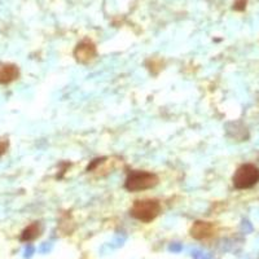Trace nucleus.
<instances>
[{"label": "nucleus", "instance_id": "f03ea898", "mask_svg": "<svg viewBox=\"0 0 259 259\" xmlns=\"http://www.w3.org/2000/svg\"><path fill=\"white\" fill-rule=\"evenodd\" d=\"M159 179L154 172L135 170L131 171L124 182V189L128 192H142L152 189L158 184Z\"/></svg>", "mask_w": 259, "mask_h": 259}, {"label": "nucleus", "instance_id": "39448f33", "mask_svg": "<svg viewBox=\"0 0 259 259\" xmlns=\"http://www.w3.org/2000/svg\"><path fill=\"white\" fill-rule=\"evenodd\" d=\"M189 233L194 240H207L217 233V228L211 222L197 221L192 224Z\"/></svg>", "mask_w": 259, "mask_h": 259}, {"label": "nucleus", "instance_id": "1a4fd4ad", "mask_svg": "<svg viewBox=\"0 0 259 259\" xmlns=\"http://www.w3.org/2000/svg\"><path fill=\"white\" fill-rule=\"evenodd\" d=\"M246 2L247 0H236L233 4V9L235 11H244L246 8Z\"/></svg>", "mask_w": 259, "mask_h": 259}, {"label": "nucleus", "instance_id": "423d86ee", "mask_svg": "<svg viewBox=\"0 0 259 259\" xmlns=\"http://www.w3.org/2000/svg\"><path fill=\"white\" fill-rule=\"evenodd\" d=\"M20 77V69L17 65L2 62L0 64V84H9Z\"/></svg>", "mask_w": 259, "mask_h": 259}, {"label": "nucleus", "instance_id": "6e6552de", "mask_svg": "<svg viewBox=\"0 0 259 259\" xmlns=\"http://www.w3.org/2000/svg\"><path fill=\"white\" fill-rule=\"evenodd\" d=\"M8 148H9L8 139H0V157L7 153Z\"/></svg>", "mask_w": 259, "mask_h": 259}, {"label": "nucleus", "instance_id": "7ed1b4c3", "mask_svg": "<svg viewBox=\"0 0 259 259\" xmlns=\"http://www.w3.org/2000/svg\"><path fill=\"white\" fill-rule=\"evenodd\" d=\"M232 183L236 189L253 188L259 183V167L253 163H244L235 171Z\"/></svg>", "mask_w": 259, "mask_h": 259}, {"label": "nucleus", "instance_id": "f257e3e1", "mask_svg": "<svg viewBox=\"0 0 259 259\" xmlns=\"http://www.w3.org/2000/svg\"><path fill=\"white\" fill-rule=\"evenodd\" d=\"M162 211L161 202L156 198H144L134 202L133 207L130 210V214L136 221L143 223H150L158 217Z\"/></svg>", "mask_w": 259, "mask_h": 259}, {"label": "nucleus", "instance_id": "0eeeda50", "mask_svg": "<svg viewBox=\"0 0 259 259\" xmlns=\"http://www.w3.org/2000/svg\"><path fill=\"white\" fill-rule=\"evenodd\" d=\"M41 233V226L39 222H34V223L29 224V226L25 228L24 231H22V233H21V237L20 240L21 241H32V240L38 239L39 236H40Z\"/></svg>", "mask_w": 259, "mask_h": 259}, {"label": "nucleus", "instance_id": "20e7f679", "mask_svg": "<svg viewBox=\"0 0 259 259\" xmlns=\"http://www.w3.org/2000/svg\"><path fill=\"white\" fill-rule=\"evenodd\" d=\"M73 55L74 59L77 60V62H79V64H90L97 57V48L91 40L85 39L75 47Z\"/></svg>", "mask_w": 259, "mask_h": 259}]
</instances>
